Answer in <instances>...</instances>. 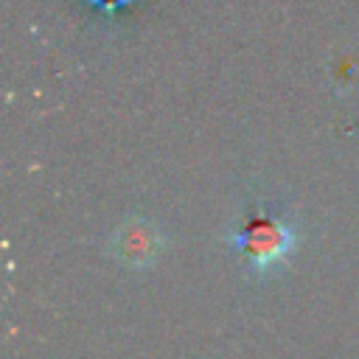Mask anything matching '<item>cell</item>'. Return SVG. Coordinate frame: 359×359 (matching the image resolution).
<instances>
[{"label": "cell", "instance_id": "obj_2", "mask_svg": "<svg viewBox=\"0 0 359 359\" xmlns=\"http://www.w3.org/2000/svg\"><path fill=\"white\" fill-rule=\"evenodd\" d=\"M163 250V236L157 230L154 222L149 219H126L115 236H112V252L121 264L132 266V269H140V266H149L154 264V258L160 255Z\"/></svg>", "mask_w": 359, "mask_h": 359}, {"label": "cell", "instance_id": "obj_3", "mask_svg": "<svg viewBox=\"0 0 359 359\" xmlns=\"http://www.w3.org/2000/svg\"><path fill=\"white\" fill-rule=\"evenodd\" d=\"M87 3H90V6H95L98 11H104V14H109V17H112V14H118L121 8L132 6L135 0H87Z\"/></svg>", "mask_w": 359, "mask_h": 359}, {"label": "cell", "instance_id": "obj_1", "mask_svg": "<svg viewBox=\"0 0 359 359\" xmlns=\"http://www.w3.org/2000/svg\"><path fill=\"white\" fill-rule=\"evenodd\" d=\"M233 250H238L255 272H266L286 261L294 247V230L275 216H252L238 233L230 236Z\"/></svg>", "mask_w": 359, "mask_h": 359}]
</instances>
